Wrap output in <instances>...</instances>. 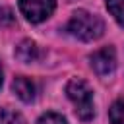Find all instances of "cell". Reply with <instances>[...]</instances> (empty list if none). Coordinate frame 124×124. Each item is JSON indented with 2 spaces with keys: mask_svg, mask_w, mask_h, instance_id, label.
<instances>
[{
  "mask_svg": "<svg viewBox=\"0 0 124 124\" xmlns=\"http://www.w3.org/2000/svg\"><path fill=\"white\" fill-rule=\"evenodd\" d=\"M68 33L79 41H97L99 37H103L105 33V23L99 16L87 12V10H78L72 14L68 25H66Z\"/></svg>",
  "mask_w": 124,
  "mask_h": 124,
  "instance_id": "1",
  "label": "cell"
},
{
  "mask_svg": "<svg viewBox=\"0 0 124 124\" xmlns=\"http://www.w3.org/2000/svg\"><path fill=\"white\" fill-rule=\"evenodd\" d=\"M66 95L68 99L74 103L76 107V116L83 122H89L95 116V108H93V91L87 85V81L79 79V78H72L66 83Z\"/></svg>",
  "mask_w": 124,
  "mask_h": 124,
  "instance_id": "2",
  "label": "cell"
},
{
  "mask_svg": "<svg viewBox=\"0 0 124 124\" xmlns=\"http://www.w3.org/2000/svg\"><path fill=\"white\" fill-rule=\"evenodd\" d=\"M56 8L54 0H19V12L31 23H41L52 16Z\"/></svg>",
  "mask_w": 124,
  "mask_h": 124,
  "instance_id": "3",
  "label": "cell"
},
{
  "mask_svg": "<svg viewBox=\"0 0 124 124\" xmlns=\"http://www.w3.org/2000/svg\"><path fill=\"white\" fill-rule=\"evenodd\" d=\"M89 62H91V68L97 76H101V78L108 76L116 68V52L112 46H103L89 56Z\"/></svg>",
  "mask_w": 124,
  "mask_h": 124,
  "instance_id": "4",
  "label": "cell"
},
{
  "mask_svg": "<svg viewBox=\"0 0 124 124\" xmlns=\"http://www.w3.org/2000/svg\"><path fill=\"white\" fill-rule=\"evenodd\" d=\"M14 54H16V58H17L19 62L29 64V62L39 60L41 50H39V46H37V43H35V41H31V39H23V41H21V43L16 46Z\"/></svg>",
  "mask_w": 124,
  "mask_h": 124,
  "instance_id": "5",
  "label": "cell"
},
{
  "mask_svg": "<svg viewBox=\"0 0 124 124\" xmlns=\"http://www.w3.org/2000/svg\"><path fill=\"white\" fill-rule=\"evenodd\" d=\"M12 89H14V93H16L23 103H31V101L35 99V93H37L35 83H33L29 78H25V76L16 78L14 83H12Z\"/></svg>",
  "mask_w": 124,
  "mask_h": 124,
  "instance_id": "6",
  "label": "cell"
},
{
  "mask_svg": "<svg viewBox=\"0 0 124 124\" xmlns=\"http://www.w3.org/2000/svg\"><path fill=\"white\" fill-rule=\"evenodd\" d=\"M105 4L110 16L118 21V25L124 27V0H105Z\"/></svg>",
  "mask_w": 124,
  "mask_h": 124,
  "instance_id": "7",
  "label": "cell"
},
{
  "mask_svg": "<svg viewBox=\"0 0 124 124\" xmlns=\"http://www.w3.org/2000/svg\"><path fill=\"white\" fill-rule=\"evenodd\" d=\"M108 120H110V124H124V99H118L110 105Z\"/></svg>",
  "mask_w": 124,
  "mask_h": 124,
  "instance_id": "8",
  "label": "cell"
},
{
  "mask_svg": "<svg viewBox=\"0 0 124 124\" xmlns=\"http://www.w3.org/2000/svg\"><path fill=\"white\" fill-rule=\"evenodd\" d=\"M0 124H23V116L14 108H0Z\"/></svg>",
  "mask_w": 124,
  "mask_h": 124,
  "instance_id": "9",
  "label": "cell"
},
{
  "mask_svg": "<svg viewBox=\"0 0 124 124\" xmlns=\"http://www.w3.org/2000/svg\"><path fill=\"white\" fill-rule=\"evenodd\" d=\"M37 124H68V120L58 112H45L39 116Z\"/></svg>",
  "mask_w": 124,
  "mask_h": 124,
  "instance_id": "10",
  "label": "cell"
},
{
  "mask_svg": "<svg viewBox=\"0 0 124 124\" xmlns=\"http://www.w3.org/2000/svg\"><path fill=\"white\" fill-rule=\"evenodd\" d=\"M16 17H14V12L6 6H0V27H8V25H14Z\"/></svg>",
  "mask_w": 124,
  "mask_h": 124,
  "instance_id": "11",
  "label": "cell"
},
{
  "mask_svg": "<svg viewBox=\"0 0 124 124\" xmlns=\"http://www.w3.org/2000/svg\"><path fill=\"white\" fill-rule=\"evenodd\" d=\"M0 85H2V64H0Z\"/></svg>",
  "mask_w": 124,
  "mask_h": 124,
  "instance_id": "12",
  "label": "cell"
}]
</instances>
